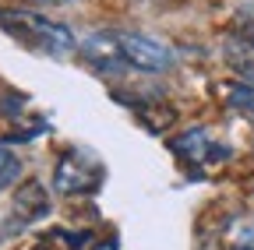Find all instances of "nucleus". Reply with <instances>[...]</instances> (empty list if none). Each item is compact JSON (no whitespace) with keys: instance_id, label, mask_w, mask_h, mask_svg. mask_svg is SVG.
I'll list each match as a JSON object with an SVG mask.
<instances>
[{"instance_id":"f257e3e1","label":"nucleus","mask_w":254,"mask_h":250,"mask_svg":"<svg viewBox=\"0 0 254 250\" xmlns=\"http://www.w3.org/2000/svg\"><path fill=\"white\" fill-rule=\"evenodd\" d=\"M0 25L7 28V36L14 43H21L25 50L39 53V56H50V60H67L78 50L71 28L39 11H0Z\"/></svg>"},{"instance_id":"f03ea898","label":"nucleus","mask_w":254,"mask_h":250,"mask_svg":"<svg viewBox=\"0 0 254 250\" xmlns=\"http://www.w3.org/2000/svg\"><path fill=\"white\" fill-rule=\"evenodd\" d=\"M106 180V166L95 159L88 148H71L60 155V162L53 169V187L67 198H85L95 194Z\"/></svg>"},{"instance_id":"7ed1b4c3","label":"nucleus","mask_w":254,"mask_h":250,"mask_svg":"<svg viewBox=\"0 0 254 250\" xmlns=\"http://www.w3.org/2000/svg\"><path fill=\"white\" fill-rule=\"evenodd\" d=\"M120 39V50H124V60L127 67H134L141 74H166L173 67V50L166 43H159L152 36H141V32H117Z\"/></svg>"},{"instance_id":"20e7f679","label":"nucleus","mask_w":254,"mask_h":250,"mask_svg":"<svg viewBox=\"0 0 254 250\" xmlns=\"http://www.w3.org/2000/svg\"><path fill=\"white\" fill-rule=\"evenodd\" d=\"M46 211H50L46 187H43L39 180H25V183L18 187L14 201H11V211H7V218H4L0 240H7V236H14L18 229H25V226H32V222H39V218H46Z\"/></svg>"},{"instance_id":"39448f33","label":"nucleus","mask_w":254,"mask_h":250,"mask_svg":"<svg viewBox=\"0 0 254 250\" xmlns=\"http://www.w3.org/2000/svg\"><path fill=\"white\" fill-rule=\"evenodd\" d=\"M170 148H173L177 159H180L187 169H194V173L208 169L212 162H226V159H230V148H226V145H215L205 127H190L187 134L173 138Z\"/></svg>"},{"instance_id":"423d86ee","label":"nucleus","mask_w":254,"mask_h":250,"mask_svg":"<svg viewBox=\"0 0 254 250\" xmlns=\"http://www.w3.org/2000/svg\"><path fill=\"white\" fill-rule=\"evenodd\" d=\"M78 53L88 60L95 71H103V74L127 71V60H124V50H120L117 32H88V36L78 43Z\"/></svg>"},{"instance_id":"0eeeda50","label":"nucleus","mask_w":254,"mask_h":250,"mask_svg":"<svg viewBox=\"0 0 254 250\" xmlns=\"http://www.w3.org/2000/svg\"><path fill=\"white\" fill-rule=\"evenodd\" d=\"M226 60L233 64V71L254 81V36H233L226 43Z\"/></svg>"},{"instance_id":"6e6552de","label":"nucleus","mask_w":254,"mask_h":250,"mask_svg":"<svg viewBox=\"0 0 254 250\" xmlns=\"http://www.w3.org/2000/svg\"><path fill=\"white\" fill-rule=\"evenodd\" d=\"M226 102L247 116H254V85L251 81H230L226 85Z\"/></svg>"},{"instance_id":"1a4fd4ad","label":"nucleus","mask_w":254,"mask_h":250,"mask_svg":"<svg viewBox=\"0 0 254 250\" xmlns=\"http://www.w3.org/2000/svg\"><path fill=\"white\" fill-rule=\"evenodd\" d=\"M18 176H21V159H18V151H11V148L0 145V191L14 187Z\"/></svg>"},{"instance_id":"9d476101","label":"nucleus","mask_w":254,"mask_h":250,"mask_svg":"<svg viewBox=\"0 0 254 250\" xmlns=\"http://www.w3.org/2000/svg\"><path fill=\"white\" fill-rule=\"evenodd\" d=\"M230 250H254V236H247V240H240L237 247H230Z\"/></svg>"},{"instance_id":"9b49d317","label":"nucleus","mask_w":254,"mask_h":250,"mask_svg":"<svg viewBox=\"0 0 254 250\" xmlns=\"http://www.w3.org/2000/svg\"><path fill=\"white\" fill-rule=\"evenodd\" d=\"M95 250H117V240H113V236H110V240H106V243H99V247H95Z\"/></svg>"}]
</instances>
